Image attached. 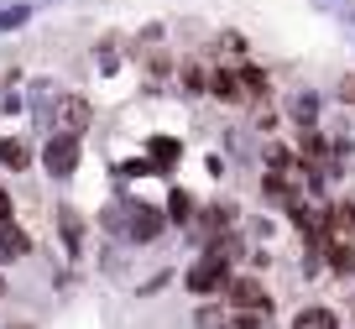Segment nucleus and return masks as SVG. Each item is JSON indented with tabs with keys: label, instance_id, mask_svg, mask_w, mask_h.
Segmentation results:
<instances>
[{
	"label": "nucleus",
	"instance_id": "obj_1",
	"mask_svg": "<svg viewBox=\"0 0 355 329\" xmlns=\"http://www.w3.org/2000/svg\"><path fill=\"white\" fill-rule=\"evenodd\" d=\"M230 277H235V267L225 262V256L199 251V256L189 262V272H183V287H189L193 298H209V293H225V287H230Z\"/></svg>",
	"mask_w": 355,
	"mask_h": 329
},
{
	"label": "nucleus",
	"instance_id": "obj_15",
	"mask_svg": "<svg viewBox=\"0 0 355 329\" xmlns=\"http://www.w3.org/2000/svg\"><path fill=\"white\" fill-rule=\"evenodd\" d=\"M146 152H152V167H157V173H167V167H178L183 146H178L173 136H152V142H146Z\"/></svg>",
	"mask_w": 355,
	"mask_h": 329
},
{
	"label": "nucleus",
	"instance_id": "obj_8",
	"mask_svg": "<svg viewBox=\"0 0 355 329\" xmlns=\"http://www.w3.org/2000/svg\"><path fill=\"white\" fill-rule=\"evenodd\" d=\"M329 146H334V142H329L324 131H303V136H298V162H303V167H324V162L334 157Z\"/></svg>",
	"mask_w": 355,
	"mask_h": 329
},
{
	"label": "nucleus",
	"instance_id": "obj_25",
	"mask_svg": "<svg viewBox=\"0 0 355 329\" xmlns=\"http://www.w3.org/2000/svg\"><path fill=\"white\" fill-rule=\"evenodd\" d=\"M0 219H11V194L0 188Z\"/></svg>",
	"mask_w": 355,
	"mask_h": 329
},
{
	"label": "nucleus",
	"instance_id": "obj_27",
	"mask_svg": "<svg viewBox=\"0 0 355 329\" xmlns=\"http://www.w3.org/2000/svg\"><path fill=\"white\" fill-rule=\"evenodd\" d=\"M350 324H355V319H350Z\"/></svg>",
	"mask_w": 355,
	"mask_h": 329
},
{
	"label": "nucleus",
	"instance_id": "obj_24",
	"mask_svg": "<svg viewBox=\"0 0 355 329\" xmlns=\"http://www.w3.org/2000/svg\"><path fill=\"white\" fill-rule=\"evenodd\" d=\"M256 131H277V110H256Z\"/></svg>",
	"mask_w": 355,
	"mask_h": 329
},
{
	"label": "nucleus",
	"instance_id": "obj_20",
	"mask_svg": "<svg viewBox=\"0 0 355 329\" xmlns=\"http://www.w3.org/2000/svg\"><path fill=\"white\" fill-rule=\"evenodd\" d=\"M272 314H256V308H230V329H266Z\"/></svg>",
	"mask_w": 355,
	"mask_h": 329
},
{
	"label": "nucleus",
	"instance_id": "obj_6",
	"mask_svg": "<svg viewBox=\"0 0 355 329\" xmlns=\"http://www.w3.org/2000/svg\"><path fill=\"white\" fill-rule=\"evenodd\" d=\"M89 121H94V110H89V99H84V94H63V99H58V131L84 136V131H89Z\"/></svg>",
	"mask_w": 355,
	"mask_h": 329
},
{
	"label": "nucleus",
	"instance_id": "obj_11",
	"mask_svg": "<svg viewBox=\"0 0 355 329\" xmlns=\"http://www.w3.org/2000/svg\"><path fill=\"white\" fill-rule=\"evenodd\" d=\"M261 162H266V173H293V167H303L298 162V146H288V142H266L261 146Z\"/></svg>",
	"mask_w": 355,
	"mask_h": 329
},
{
	"label": "nucleus",
	"instance_id": "obj_9",
	"mask_svg": "<svg viewBox=\"0 0 355 329\" xmlns=\"http://www.w3.org/2000/svg\"><path fill=\"white\" fill-rule=\"evenodd\" d=\"M319 110H324V94H319V89H303V94L293 99V110H288V115L303 126V131H319Z\"/></svg>",
	"mask_w": 355,
	"mask_h": 329
},
{
	"label": "nucleus",
	"instance_id": "obj_12",
	"mask_svg": "<svg viewBox=\"0 0 355 329\" xmlns=\"http://www.w3.org/2000/svg\"><path fill=\"white\" fill-rule=\"evenodd\" d=\"M32 251V241L21 235V225L16 219H0V262H16V256Z\"/></svg>",
	"mask_w": 355,
	"mask_h": 329
},
{
	"label": "nucleus",
	"instance_id": "obj_14",
	"mask_svg": "<svg viewBox=\"0 0 355 329\" xmlns=\"http://www.w3.org/2000/svg\"><path fill=\"white\" fill-rule=\"evenodd\" d=\"M58 230H63V251H68V256H78V251H84V219H78L68 204L58 209Z\"/></svg>",
	"mask_w": 355,
	"mask_h": 329
},
{
	"label": "nucleus",
	"instance_id": "obj_2",
	"mask_svg": "<svg viewBox=\"0 0 355 329\" xmlns=\"http://www.w3.org/2000/svg\"><path fill=\"white\" fill-rule=\"evenodd\" d=\"M167 225H173V219H167L162 209H152V204H141V199H131V209H125V241L152 246V241H162V235H167Z\"/></svg>",
	"mask_w": 355,
	"mask_h": 329
},
{
	"label": "nucleus",
	"instance_id": "obj_5",
	"mask_svg": "<svg viewBox=\"0 0 355 329\" xmlns=\"http://www.w3.org/2000/svg\"><path fill=\"white\" fill-rule=\"evenodd\" d=\"M261 204H266V209H282V214H293L303 199H298V188H293L288 173H261Z\"/></svg>",
	"mask_w": 355,
	"mask_h": 329
},
{
	"label": "nucleus",
	"instance_id": "obj_13",
	"mask_svg": "<svg viewBox=\"0 0 355 329\" xmlns=\"http://www.w3.org/2000/svg\"><path fill=\"white\" fill-rule=\"evenodd\" d=\"M167 219L173 225H193L199 219V204H193L189 188H167Z\"/></svg>",
	"mask_w": 355,
	"mask_h": 329
},
{
	"label": "nucleus",
	"instance_id": "obj_21",
	"mask_svg": "<svg viewBox=\"0 0 355 329\" xmlns=\"http://www.w3.org/2000/svg\"><path fill=\"white\" fill-rule=\"evenodd\" d=\"M26 16H32V6H11V11H0V32H11V26H21Z\"/></svg>",
	"mask_w": 355,
	"mask_h": 329
},
{
	"label": "nucleus",
	"instance_id": "obj_10",
	"mask_svg": "<svg viewBox=\"0 0 355 329\" xmlns=\"http://www.w3.org/2000/svg\"><path fill=\"white\" fill-rule=\"evenodd\" d=\"M288 329H340V314L329 303H309V308H298V319Z\"/></svg>",
	"mask_w": 355,
	"mask_h": 329
},
{
	"label": "nucleus",
	"instance_id": "obj_4",
	"mask_svg": "<svg viewBox=\"0 0 355 329\" xmlns=\"http://www.w3.org/2000/svg\"><path fill=\"white\" fill-rule=\"evenodd\" d=\"M225 298H230V308H256V314H272V293H266L251 272H235L230 287H225Z\"/></svg>",
	"mask_w": 355,
	"mask_h": 329
},
{
	"label": "nucleus",
	"instance_id": "obj_19",
	"mask_svg": "<svg viewBox=\"0 0 355 329\" xmlns=\"http://www.w3.org/2000/svg\"><path fill=\"white\" fill-rule=\"evenodd\" d=\"M266 84H272V78H266V68H261V63H241V89H245V94L261 99V94H266Z\"/></svg>",
	"mask_w": 355,
	"mask_h": 329
},
{
	"label": "nucleus",
	"instance_id": "obj_23",
	"mask_svg": "<svg viewBox=\"0 0 355 329\" xmlns=\"http://www.w3.org/2000/svg\"><path fill=\"white\" fill-rule=\"evenodd\" d=\"M220 47H225V53H241V58H245V37H241V32H220Z\"/></svg>",
	"mask_w": 355,
	"mask_h": 329
},
{
	"label": "nucleus",
	"instance_id": "obj_18",
	"mask_svg": "<svg viewBox=\"0 0 355 329\" xmlns=\"http://www.w3.org/2000/svg\"><path fill=\"white\" fill-rule=\"evenodd\" d=\"M324 267H329V272H340V277H355V246L340 241L329 256H324Z\"/></svg>",
	"mask_w": 355,
	"mask_h": 329
},
{
	"label": "nucleus",
	"instance_id": "obj_3",
	"mask_svg": "<svg viewBox=\"0 0 355 329\" xmlns=\"http://www.w3.org/2000/svg\"><path fill=\"white\" fill-rule=\"evenodd\" d=\"M42 167H47V178H73V167H78V136L53 131V136H47V146H42Z\"/></svg>",
	"mask_w": 355,
	"mask_h": 329
},
{
	"label": "nucleus",
	"instance_id": "obj_26",
	"mask_svg": "<svg viewBox=\"0 0 355 329\" xmlns=\"http://www.w3.org/2000/svg\"><path fill=\"white\" fill-rule=\"evenodd\" d=\"M0 293H6V277H0Z\"/></svg>",
	"mask_w": 355,
	"mask_h": 329
},
{
	"label": "nucleus",
	"instance_id": "obj_22",
	"mask_svg": "<svg viewBox=\"0 0 355 329\" xmlns=\"http://www.w3.org/2000/svg\"><path fill=\"white\" fill-rule=\"evenodd\" d=\"M245 230H251L256 241H272V219H266V214H256V219H245Z\"/></svg>",
	"mask_w": 355,
	"mask_h": 329
},
{
	"label": "nucleus",
	"instance_id": "obj_16",
	"mask_svg": "<svg viewBox=\"0 0 355 329\" xmlns=\"http://www.w3.org/2000/svg\"><path fill=\"white\" fill-rule=\"evenodd\" d=\"M0 167H11V173L32 167V146H26V142H16V136H6V142H0Z\"/></svg>",
	"mask_w": 355,
	"mask_h": 329
},
{
	"label": "nucleus",
	"instance_id": "obj_7",
	"mask_svg": "<svg viewBox=\"0 0 355 329\" xmlns=\"http://www.w3.org/2000/svg\"><path fill=\"white\" fill-rule=\"evenodd\" d=\"M209 94H220L225 105H241V99H245V89H241V63H214Z\"/></svg>",
	"mask_w": 355,
	"mask_h": 329
},
{
	"label": "nucleus",
	"instance_id": "obj_17",
	"mask_svg": "<svg viewBox=\"0 0 355 329\" xmlns=\"http://www.w3.org/2000/svg\"><path fill=\"white\" fill-rule=\"evenodd\" d=\"M183 89H189V94H209V78H214V68H204V63H183Z\"/></svg>",
	"mask_w": 355,
	"mask_h": 329
}]
</instances>
